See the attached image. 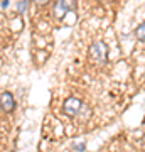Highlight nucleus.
Instances as JSON below:
<instances>
[{
	"label": "nucleus",
	"mask_w": 145,
	"mask_h": 152,
	"mask_svg": "<svg viewBox=\"0 0 145 152\" xmlns=\"http://www.w3.org/2000/svg\"><path fill=\"white\" fill-rule=\"evenodd\" d=\"M71 9H73V4H69V0H58L54 5V15L58 19H63L66 12H69Z\"/></svg>",
	"instance_id": "obj_3"
},
{
	"label": "nucleus",
	"mask_w": 145,
	"mask_h": 152,
	"mask_svg": "<svg viewBox=\"0 0 145 152\" xmlns=\"http://www.w3.org/2000/svg\"><path fill=\"white\" fill-rule=\"evenodd\" d=\"M106 53L108 49L105 46V42H93L91 48H90V56L96 63H105L106 61Z\"/></svg>",
	"instance_id": "obj_2"
},
{
	"label": "nucleus",
	"mask_w": 145,
	"mask_h": 152,
	"mask_svg": "<svg viewBox=\"0 0 145 152\" xmlns=\"http://www.w3.org/2000/svg\"><path fill=\"white\" fill-rule=\"evenodd\" d=\"M34 2H36L37 5H44V4H47L49 0H34Z\"/></svg>",
	"instance_id": "obj_8"
},
{
	"label": "nucleus",
	"mask_w": 145,
	"mask_h": 152,
	"mask_svg": "<svg viewBox=\"0 0 145 152\" xmlns=\"http://www.w3.org/2000/svg\"><path fill=\"white\" fill-rule=\"evenodd\" d=\"M85 144H76V145H74V149H76V151H78V152H85Z\"/></svg>",
	"instance_id": "obj_7"
},
{
	"label": "nucleus",
	"mask_w": 145,
	"mask_h": 152,
	"mask_svg": "<svg viewBox=\"0 0 145 152\" xmlns=\"http://www.w3.org/2000/svg\"><path fill=\"white\" fill-rule=\"evenodd\" d=\"M9 5V0H4V2H2V9H4V10H5V7Z\"/></svg>",
	"instance_id": "obj_9"
},
{
	"label": "nucleus",
	"mask_w": 145,
	"mask_h": 152,
	"mask_svg": "<svg viewBox=\"0 0 145 152\" xmlns=\"http://www.w3.org/2000/svg\"><path fill=\"white\" fill-rule=\"evenodd\" d=\"M81 110H83V103H81L79 98L69 96V98H66V102L63 103V112L68 117H76Z\"/></svg>",
	"instance_id": "obj_1"
},
{
	"label": "nucleus",
	"mask_w": 145,
	"mask_h": 152,
	"mask_svg": "<svg viewBox=\"0 0 145 152\" xmlns=\"http://www.w3.org/2000/svg\"><path fill=\"white\" fill-rule=\"evenodd\" d=\"M135 36H137V39H140V41H145V22L144 24H140L138 27H137Z\"/></svg>",
	"instance_id": "obj_5"
},
{
	"label": "nucleus",
	"mask_w": 145,
	"mask_h": 152,
	"mask_svg": "<svg viewBox=\"0 0 145 152\" xmlns=\"http://www.w3.org/2000/svg\"><path fill=\"white\" fill-rule=\"evenodd\" d=\"M14 107H15V100L12 96V93L4 91L2 93V108H4V112H12Z\"/></svg>",
	"instance_id": "obj_4"
},
{
	"label": "nucleus",
	"mask_w": 145,
	"mask_h": 152,
	"mask_svg": "<svg viewBox=\"0 0 145 152\" xmlns=\"http://www.w3.org/2000/svg\"><path fill=\"white\" fill-rule=\"evenodd\" d=\"M26 9H27V2L26 0H19V2H17V10L19 12H26Z\"/></svg>",
	"instance_id": "obj_6"
}]
</instances>
